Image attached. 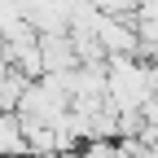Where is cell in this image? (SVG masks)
Returning a JSON list of instances; mask_svg holds the SVG:
<instances>
[{
    "label": "cell",
    "mask_w": 158,
    "mask_h": 158,
    "mask_svg": "<svg viewBox=\"0 0 158 158\" xmlns=\"http://www.w3.org/2000/svg\"><path fill=\"white\" fill-rule=\"evenodd\" d=\"M5 158H22V154H5Z\"/></svg>",
    "instance_id": "6da1fadb"
}]
</instances>
